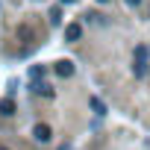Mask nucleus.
I'll use <instances>...</instances> for the list:
<instances>
[{"mask_svg":"<svg viewBox=\"0 0 150 150\" xmlns=\"http://www.w3.org/2000/svg\"><path fill=\"white\" fill-rule=\"evenodd\" d=\"M83 38V27L80 24H68L65 27V41H80Z\"/></svg>","mask_w":150,"mask_h":150,"instance_id":"obj_1","label":"nucleus"},{"mask_svg":"<svg viewBox=\"0 0 150 150\" xmlns=\"http://www.w3.org/2000/svg\"><path fill=\"white\" fill-rule=\"evenodd\" d=\"M33 135H35L38 141H44V144H47V141L53 138V135H50V127H47V124H35V129H33Z\"/></svg>","mask_w":150,"mask_h":150,"instance_id":"obj_2","label":"nucleus"},{"mask_svg":"<svg viewBox=\"0 0 150 150\" xmlns=\"http://www.w3.org/2000/svg\"><path fill=\"white\" fill-rule=\"evenodd\" d=\"M56 74H59V77H71V74H74V62H56Z\"/></svg>","mask_w":150,"mask_h":150,"instance_id":"obj_3","label":"nucleus"},{"mask_svg":"<svg viewBox=\"0 0 150 150\" xmlns=\"http://www.w3.org/2000/svg\"><path fill=\"white\" fill-rule=\"evenodd\" d=\"M0 115H6V118L15 115V103H12L9 97H6V100H0Z\"/></svg>","mask_w":150,"mask_h":150,"instance_id":"obj_4","label":"nucleus"},{"mask_svg":"<svg viewBox=\"0 0 150 150\" xmlns=\"http://www.w3.org/2000/svg\"><path fill=\"white\" fill-rule=\"evenodd\" d=\"M35 91H38V94H44V97H53V88H50L47 83H38V86H35Z\"/></svg>","mask_w":150,"mask_h":150,"instance_id":"obj_5","label":"nucleus"},{"mask_svg":"<svg viewBox=\"0 0 150 150\" xmlns=\"http://www.w3.org/2000/svg\"><path fill=\"white\" fill-rule=\"evenodd\" d=\"M91 109H94L97 115H106V106H103V103H100L97 97H91Z\"/></svg>","mask_w":150,"mask_h":150,"instance_id":"obj_6","label":"nucleus"},{"mask_svg":"<svg viewBox=\"0 0 150 150\" xmlns=\"http://www.w3.org/2000/svg\"><path fill=\"white\" fill-rule=\"evenodd\" d=\"M132 71H135V77H144V71H147V62H135V68H132Z\"/></svg>","mask_w":150,"mask_h":150,"instance_id":"obj_7","label":"nucleus"},{"mask_svg":"<svg viewBox=\"0 0 150 150\" xmlns=\"http://www.w3.org/2000/svg\"><path fill=\"white\" fill-rule=\"evenodd\" d=\"M18 35H21L24 41H33V33H30V27H21V30H18Z\"/></svg>","mask_w":150,"mask_h":150,"instance_id":"obj_8","label":"nucleus"},{"mask_svg":"<svg viewBox=\"0 0 150 150\" xmlns=\"http://www.w3.org/2000/svg\"><path fill=\"white\" fill-rule=\"evenodd\" d=\"M135 56H138V62H144V59H147V47L138 44V47H135Z\"/></svg>","mask_w":150,"mask_h":150,"instance_id":"obj_9","label":"nucleus"},{"mask_svg":"<svg viewBox=\"0 0 150 150\" xmlns=\"http://www.w3.org/2000/svg\"><path fill=\"white\" fill-rule=\"evenodd\" d=\"M30 74H33V80H38V77H44V68H33Z\"/></svg>","mask_w":150,"mask_h":150,"instance_id":"obj_10","label":"nucleus"},{"mask_svg":"<svg viewBox=\"0 0 150 150\" xmlns=\"http://www.w3.org/2000/svg\"><path fill=\"white\" fill-rule=\"evenodd\" d=\"M141 3V0H127V6H138Z\"/></svg>","mask_w":150,"mask_h":150,"instance_id":"obj_11","label":"nucleus"},{"mask_svg":"<svg viewBox=\"0 0 150 150\" xmlns=\"http://www.w3.org/2000/svg\"><path fill=\"white\" fill-rule=\"evenodd\" d=\"M62 3H74V0H62Z\"/></svg>","mask_w":150,"mask_h":150,"instance_id":"obj_12","label":"nucleus"},{"mask_svg":"<svg viewBox=\"0 0 150 150\" xmlns=\"http://www.w3.org/2000/svg\"><path fill=\"white\" fill-rule=\"evenodd\" d=\"M100 3H106V0H100Z\"/></svg>","mask_w":150,"mask_h":150,"instance_id":"obj_13","label":"nucleus"}]
</instances>
